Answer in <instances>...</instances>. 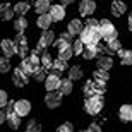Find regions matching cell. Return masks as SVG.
<instances>
[{
  "mask_svg": "<svg viewBox=\"0 0 132 132\" xmlns=\"http://www.w3.org/2000/svg\"><path fill=\"white\" fill-rule=\"evenodd\" d=\"M69 65H67V60H64V59H57L53 62V67H52V74H57V76H60V74L64 72L65 69H67Z\"/></svg>",
  "mask_w": 132,
  "mask_h": 132,
  "instance_id": "18",
  "label": "cell"
},
{
  "mask_svg": "<svg viewBox=\"0 0 132 132\" xmlns=\"http://www.w3.org/2000/svg\"><path fill=\"white\" fill-rule=\"evenodd\" d=\"M39 64H41V59H39L38 55H31V57H24L22 59V62H21V67L24 69L28 74H33L36 69L39 67Z\"/></svg>",
  "mask_w": 132,
  "mask_h": 132,
  "instance_id": "4",
  "label": "cell"
},
{
  "mask_svg": "<svg viewBox=\"0 0 132 132\" xmlns=\"http://www.w3.org/2000/svg\"><path fill=\"white\" fill-rule=\"evenodd\" d=\"M59 91L62 94H70L72 93V79H62L60 81V86H59Z\"/></svg>",
  "mask_w": 132,
  "mask_h": 132,
  "instance_id": "22",
  "label": "cell"
},
{
  "mask_svg": "<svg viewBox=\"0 0 132 132\" xmlns=\"http://www.w3.org/2000/svg\"><path fill=\"white\" fill-rule=\"evenodd\" d=\"M120 60H122L123 65H132V52L130 50L122 52V53H120Z\"/></svg>",
  "mask_w": 132,
  "mask_h": 132,
  "instance_id": "34",
  "label": "cell"
},
{
  "mask_svg": "<svg viewBox=\"0 0 132 132\" xmlns=\"http://www.w3.org/2000/svg\"><path fill=\"white\" fill-rule=\"evenodd\" d=\"M60 2H62V4H64V5H69V4H74L76 0H60Z\"/></svg>",
  "mask_w": 132,
  "mask_h": 132,
  "instance_id": "43",
  "label": "cell"
},
{
  "mask_svg": "<svg viewBox=\"0 0 132 132\" xmlns=\"http://www.w3.org/2000/svg\"><path fill=\"white\" fill-rule=\"evenodd\" d=\"M46 70H48V69L45 67V65H43V67H38V69L33 72L34 79H36V81H45V79L48 77V76H46Z\"/></svg>",
  "mask_w": 132,
  "mask_h": 132,
  "instance_id": "29",
  "label": "cell"
},
{
  "mask_svg": "<svg viewBox=\"0 0 132 132\" xmlns=\"http://www.w3.org/2000/svg\"><path fill=\"white\" fill-rule=\"evenodd\" d=\"M113 65V60L110 57H100L98 59V69H105V70H110Z\"/></svg>",
  "mask_w": 132,
  "mask_h": 132,
  "instance_id": "25",
  "label": "cell"
},
{
  "mask_svg": "<svg viewBox=\"0 0 132 132\" xmlns=\"http://www.w3.org/2000/svg\"><path fill=\"white\" fill-rule=\"evenodd\" d=\"M0 46H2V52H4V55H5V57H9V59H10L14 53H17V46H15V43H14V41H10V39H4Z\"/></svg>",
  "mask_w": 132,
  "mask_h": 132,
  "instance_id": "11",
  "label": "cell"
},
{
  "mask_svg": "<svg viewBox=\"0 0 132 132\" xmlns=\"http://www.w3.org/2000/svg\"><path fill=\"white\" fill-rule=\"evenodd\" d=\"M60 76H57V74H50L48 77L45 79V88H46V91H55V89H59L60 86Z\"/></svg>",
  "mask_w": 132,
  "mask_h": 132,
  "instance_id": "9",
  "label": "cell"
},
{
  "mask_svg": "<svg viewBox=\"0 0 132 132\" xmlns=\"http://www.w3.org/2000/svg\"><path fill=\"white\" fill-rule=\"evenodd\" d=\"M15 112L19 113L21 117L29 115V112H31V103L28 101V100H19V101H15Z\"/></svg>",
  "mask_w": 132,
  "mask_h": 132,
  "instance_id": "10",
  "label": "cell"
},
{
  "mask_svg": "<svg viewBox=\"0 0 132 132\" xmlns=\"http://www.w3.org/2000/svg\"><path fill=\"white\" fill-rule=\"evenodd\" d=\"M0 106L2 108L7 106V93L5 91H0Z\"/></svg>",
  "mask_w": 132,
  "mask_h": 132,
  "instance_id": "40",
  "label": "cell"
},
{
  "mask_svg": "<svg viewBox=\"0 0 132 132\" xmlns=\"http://www.w3.org/2000/svg\"><path fill=\"white\" fill-rule=\"evenodd\" d=\"M106 52H108V53H122V45H120L118 38L112 39V41H108V45H106Z\"/></svg>",
  "mask_w": 132,
  "mask_h": 132,
  "instance_id": "20",
  "label": "cell"
},
{
  "mask_svg": "<svg viewBox=\"0 0 132 132\" xmlns=\"http://www.w3.org/2000/svg\"><path fill=\"white\" fill-rule=\"evenodd\" d=\"M94 84H96V94H105V91H106V86L105 84L106 82H101V81H94Z\"/></svg>",
  "mask_w": 132,
  "mask_h": 132,
  "instance_id": "37",
  "label": "cell"
},
{
  "mask_svg": "<svg viewBox=\"0 0 132 132\" xmlns=\"http://www.w3.org/2000/svg\"><path fill=\"white\" fill-rule=\"evenodd\" d=\"M86 26H93V28H100V21H96V19H93V17H91V19H89L88 22H86Z\"/></svg>",
  "mask_w": 132,
  "mask_h": 132,
  "instance_id": "41",
  "label": "cell"
},
{
  "mask_svg": "<svg viewBox=\"0 0 132 132\" xmlns=\"http://www.w3.org/2000/svg\"><path fill=\"white\" fill-rule=\"evenodd\" d=\"M52 22H53V17H52L50 12H46V14H39L38 26L41 28V29H50V24H52Z\"/></svg>",
  "mask_w": 132,
  "mask_h": 132,
  "instance_id": "17",
  "label": "cell"
},
{
  "mask_svg": "<svg viewBox=\"0 0 132 132\" xmlns=\"http://www.w3.org/2000/svg\"><path fill=\"white\" fill-rule=\"evenodd\" d=\"M39 43L45 45V46H50V45L55 43V34L52 29H43L41 36H39Z\"/></svg>",
  "mask_w": 132,
  "mask_h": 132,
  "instance_id": "13",
  "label": "cell"
},
{
  "mask_svg": "<svg viewBox=\"0 0 132 132\" xmlns=\"http://www.w3.org/2000/svg\"><path fill=\"white\" fill-rule=\"evenodd\" d=\"M84 41L81 38L79 39H76V41H74L72 43V46H74V52H76V55H82V52H84V48H86V46H84Z\"/></svg>",
  "mask_w": 132,
  "mask_h": 132,
  "instance_id": "33",
  "label": "cell"
},
{
  "mask_svg": "<svg viewBox=\"0 0 132 132\" xmlns=\"http://www.w3.org/2000/svg\"><path fill=\"white\" fill-rule=\"evenodd\" d=\"M84 94H86V98L96 94V84H94V81H88V82L84 84Z\"/></svg>",
  "mask_w": 132,
  "mask_h": 132,
  "instance_id": "27",
  "label": "cell"
},
{
  "mask_svg": "<svg viewBox=\"0 0 132 132\" xmlns=\"http://www.w3.org/2000/svg\"><path fill=\"white\" fill-rule=\"evenodd\" d=\"M69 77L72 79V81H79V79L82 77V69H79L77 65H76V67H70V70H69Z\"/></svg>",
  "mask_w": 132,
  "mask_h": 132,
  "instance_id": "30",
  "label": "cell"
},
{
  "mask_svg": "<svg viewBox=\"0 0 132 132\" xmlns=\"http://www.w3.org/2000/svg\"><path fill=\"white\" fill-rule=\"evenodd\" d=\"M81 39L86 45H96L103 39V34L100 31V28H93V26H86L84 31L81 33Z\"/></svg>",
  "mask_w": 132,
  "mask_h": 132,
  "instance_id": "1",
  "label": "cell"
},
{
  "mask_svg": "<svg viewBox=\"0 0 132 132\" xmlns=\"http://www.w3.org/2000/svg\"><path fill=\"white\" fill-rule=\"evenodd\" d=\"M72 130H74V127H72V123H69V122L62 123L59 127V132H72Z\"/></svg>",
  "mask_w": 132,
  "mask_h": 132,
  "instance_id": "38",
  "label": "cell"
},
{
  "mask_svg": "<svg viewBox=\"0 0 132 132\" xmlns=\"http://www.w3.org/2000/svg\"><path fill=\"white\" fill-rule=\"evenodd\" d=\"M62 101V93L60 91H48V94L45 96V103H46V106L48 108H57Z\"/></svg>",
  "mask_w": 132,
  "mask_h": 132,
  "instance_id": "6",
  "label": "cell"
},
{
  "mask_svg": "<svg viewBox=\"0 0 132 132\" xmlns=\"http://www.w3.org/2000/svg\"><path fill=\"white\" fill-rule=\"evenodd\" d=\"M72 55H76V52H74V46L72 45H69V46H64V48H59V57L64 60H69Z\"/></svg>",
  "mask_w": 132,
  "mask_h": 132,
  "instance_id": "24",
  "label": "cell"
},
{
  "mask_svg": "<svg viewBox=\"0 0 132 132\" xmlns=\"http://www.w3.org/2000/svg\"><path fill=\"white\" fill-rule=\"evenodd\" d=\"M10 69V64H9V57H5L4 55V59L0 60V72H7V70H9Z\"/></svg>",
  "mask_w": 132,
  "mask_h": 132,
  "instance_id": "36",
  "label": "cell"
},
{
  "mask_svg": "<svg viewBox=\"0 0 132 132\" xmlns=\"http://www.w3.org/2000/svg\"><path fill=\"white\" fill-rule=\"evenodd\" d=\"M53 62H55V60L52 59V55H50L48 52H45V53L41 55V65H45L46 69H52V67H53Z\"/></svg>",
  "mask_w": 132,
  "mask_h": 132,
  "instance_id": "32",
  "label": "cell"
},
{
  "mask_svg": "<svg viewBox=\"0 0 132 132\" xmlns=\"http://www.w3.org/2000/svg\"><path fill=\"white\" fill-rule=\"evenodd\" d=\"M28 76H29V74L26 72L22 67H17L14 70V84L17 86V88L26 86V84H28V81H29V79H28Z\"/></svg>",
  "mask_w": 132,
  "mask_h": 132,
  "instance_id": "7",
  "label": "cell"
},
{
  "mask_svg": "<svg viewBox=\"0 0 132 132\" xmlns=\"http://www.w3.org/2000/svg\"><path fill=\"white\" fill-rule=\"evenodd\" d=\"M69 33H72L74 36H81V33L84 31V24H82V21H79V19H74L69 22V28H67Z\"/></svg>",
  "mask_w": 132,
  "mask_h": 132,
  "instance_id": "12",
  "label": "cell"
},
{
  "mask_svg": "<svg viewBox=\"0 0 132 132\" xmlns=\"http://www.w3.org/2000/svg\"><path fill=\"white\" fill-rule=\"evenodd\" d=\"M129 29H130V31H132V14H130V15H129Z\"/></svg>",
  "mask_w": 132,
  "mask_h": 132,
  "instance_id": "44",
  "label": "cell"
},
{
  "mask_svg": "<svg viewBox=\"0 0 132 132\" xmlns=\"http://www.w3.org/2000/svg\"><path fill=\"white\" fill-rule=\"evenodd\" d=\"M50 14H52L53 21H62V19L65 17L64 4H62V5H52V9H50Z\"/></svg>",
  "mask_w": 132,
  "mask_h": 132,
  "instance_id": "16",
  "label": "cell"
},
{
  "mask_svg": "<svg viewBox=\"0 0 132 132\" xmlns=\"http://www.w3.org/2000/svg\"><path fill=\"white\" fill-rule=\"evenodd\" d=\"M26 130H28V132H39V130H41V125H39L36 120H29V123H28Z\"/></svg>",
  "mask_w": 132,
  "mask_h": 132,
  "instance_id": "35",
  "label": "cell"
},
{
  "mask_svg": "<svg viewBox=\"0 0 132 132\" xmlns=\"http://www.w3.org/2000/svg\"><path fill=\"white\" fill-rule=\"evenodd\" d=\"M0 14H2V19L4 21H9L10 17L15 14V10L12 9L9 4H2V7H0Z\"/></svg>",
  "mask_w": 132,
  "mask_h": 132,
  "instance_id": "23",
  "label": "cell"
},
{
  "mask_svg": "<svg viewBox=\"0 0 132 132\" xmlns=\"http://www.w3.org/2000/svg\"><path fill=\"white\" fill-rule=\"evenodd\" d=\"M45 48H46L45 45L38 43V46H36V48L33 50V53H34V55H38V57H39V55H43V53H45Z\"/></svg>",
  "mask_w": 132,
  "mask_h": 132,
  "instance_id": "39",
  "label": "cell"
},
{
  "mask_svg": "<svg viewBox=\"0 0 132 132\" xmlns=\"http://www.w3.org/2000/svg\"><path fill=\"white\" fill-rule=\"evenodd\" d=\"M118 117L122 122H132V105H122L118 110Z\"/></svg>",
  "mask_w": 132,
  "mask_h": 132,
  "instance_id": "14",
  "label": "cell"
},
{
  "mask_svg": "<svg viewBox=\"0 0 132 132\" xmlns=\"http://www.w3.org/2000/svg\"><path fill=\"white\" fill-rule=\"evenodd\" d=\"M28 28V21L24 19V15H19V19L14 22V29L17 33H24V29Z\"/></svg>",
  "mask_w": 132,
  "mask_h": 132,
  "instance_id": "26",
  "label": "cell"
},
{
  "mask_svg": "<svg viewBox=\"0 0 132 132\" xmlns=\"http://www.w3.org/2000/svg\"><path fill=\"white\" fill-rule=\"evenodd\" d=\"M14 43H15V46H17V55H19L21 59H24L26 55H28V52H29V48H28V41H26V36L22 33H17V36L14 38Z\"/></svg>",
  "mask_w": 132,
  "mask_h": 132,
  "instance_id": "5",
  "label": "cell"
},
{
  "mask_svg": "<svg viewBox=\"0 0 132 132\" xmlns=\"http://www.w3.org/2000/svg\"><path fill=\"white\" fill-rule=\"evenodd\" d=\"M94 10H96L94 0H81V2H79V12L82 15H91Z\"/></svg>",
  "mask_w": 132,
  "mask_h": 132,
  "instance_id": "8",
  "label": "cell"
},
{
  "mask_svg": "<svg viewBox=\"0 0 132 132\" xmlns=\"http://www.w3.org/2000/svg\"><path fill=\"white\" fill-rule=\"evenodd\" d=\"M100 55V50H98V45H86V48L82 52V57L86 60H93L94 57Z\"/></svg>",
  "mask_w": 132,
  "mask_h": 132,
  "instance_id": "15",
  "label": "cell"
},
{
  "mask_svg": "<svg viewBox=\"0 0 132 132\" xmlns=\"http://www.w3.org/2000/svg\"><path fill=\"white\" fill-rule=\"evenodd\" d=\"M100 31H101L103 39H105L106 43L117 38V29H115V26H113L110 21H106V19L100 21Z\"/></svg>",
  "mask_w": 132,
  "mask_h": 132,
  "instance_id": "3",
  "label": "cell"
},
{
  "mask_svg": "<svg viewBox=\"0 0 132 132\" xmlns=\"http://www.w3.org/2000/svg\"><path fill=\"white\" fill-rule=\"evenodd\" d=\"M34 7H36V12L38 14H46V12H50V0H36V4H34Z\"/></svg>",
  "mask_w": 132,
  "mask_h": 132,
  "instance_id": "21",
  "label": "cell"
},
{
  "mask_svg": "<svg viewBox=\"0 0 132 132\" xmlns=\"http://www.w3.org/2000/svg\"><path fill=\"white\" fill-rule=\"evenodd\" d=\"M108 70H105V69H98L96 72H94V81H101V82H106L108 81Z\"/></svg>",
  "mask_w": 132,
  "mask_h": 132,
  "instance_id": "31",
  "label": "cell"
},
{
  "mask_svg": "<svg viewBox=\"0 0 132 132\" xmlns=\"http://www.w3.org/2000/svg\"><path fill=\"white\" fill-rule=\"evenodd\" d=\"M14 10H15L17 15H24L26 12L29 10V4H28V2H19V4H15Z\"/></svg>",
  "mask_w": 132,
  "mask_h": 132,
  "instance_id": "28",
  "label": "cell"
},
{
  "mask_svg": "<svg viewBox=\"0 0 132 132\" xmlns=\"http://www.w3.org/2000/svg\"><path fill=\"white\" fill-rule=\"evenodd\" d=\"M103 108V96L101 94H93V96H88L86 101H84V110L89 115H98Z\"/></svg>",
  "mask_w": 132,
  "mask_h": 132,
  "instance_id": "2",
  "label": "cell"
},
{
  "mask_svg": "<svg viewBox=\"0 0 132 132\" xmlns=\"http://www.w3.org/2000/svg\"><path fill=\"white\" fill-rule=\"evenodd\" d=\"M125 10H127V5L123 4V2H120V0H115L112 4V14L113 15H122V14H125Z\"/></svg>",
  "mask_w": 132,
  "mask_h": 132,
  "instance_id": "19",
  "label": "cell"
},
{
  "mask_svg": "<svg viewBox=\"0 0 132 132\" xmlns=\"http://www.w3.org/2000/svg\"><path fill=\"white\" fill-rule=\"evenodd\" d=\"M91 130H93V132H100V130H101V127L96 125V123H91V125L88 127V132H91Z\"/></svg>",
  "mask_w": 132,
  "mask_h": 132,
  "instance_id": "42",
  "label": "cell"
}]
</instances>
